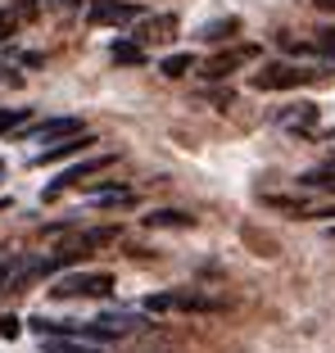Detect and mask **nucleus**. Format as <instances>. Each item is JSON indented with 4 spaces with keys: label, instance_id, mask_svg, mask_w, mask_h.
<instances>
[{
    "label": "nucleus",
    "instance_id": "nucleus-27",
    "mask_svg": "<svg viewBox=\"0 0 335 353\" xmlns=\"http://www.w3.org/2000/svg\"><path fill=\"white\" fill-rule=\"evenodd\" d=\"M308 218H335V204L331 208H317V213H308Z\"/></svg>",
    "mask_w": 335,
    "mask_h": 353
},
{
    "label": "nucleus",
    "instance_id": "nucleus-7",
    "mask_svg": "<svg viewBox=\"0 0 335 353\" xmlns=\"http://www.w3.org/2000/svg\"><path fill=\"white\" fill-rule=\"evenodd\" d=\"M95 145V136L91 132H77V136H68V141H59V145H45L41 154H32V168H45V163H59V159H68V154H77V150H91Z\"/></svg>",
    "mask_w": 335,
    "mask_h": 353
},
{
    "label": "nucleus",
    "instance_id": "nucleus-11",
    "mask_svg": "<svg viewBox=\"0 0 335 353\" xmlns=\"http://www.w3.org/2000/svg\"><path fill=\"white\" fill-rule=\"evenodd\" d=\"M132 326H136V317H127V312H105V317L86 322V335H91V340H105V335H127Z\"/></svg>",
    "mask_w": 335,
    "mask_h": 353
},
{
    "label": "nucleus",
    "instance_id": "nucleus-26",
    "mask_svg": "<svg viewBox=\"0 0 335 353\" xmlns=\"http://www.w3.org/2000/svg\"><path fill=\"white\" fill-rule=\"evenodd\" d=\"M19 28V14H10V10H0V41L10 37V32Z\"/></svg>",
    "mask_w": 335,
    "mask_h": 353
},
{
    "label": "nucleus",
    "instance_id": "nucleus-6",
    "mask_svg": "<svg viewBox=\"0 0 335 353\" xmlns=\"http://www.w3.org/2000/svg\"><path fill=\"white\" fill-rule=\"evenodd\" d=\"M250 59H258V46H236V50H222V54H213L204 68H199V77H227V73H236V63H250Z\"/></svg>",
    "mask_w": 335,
    "mask_h": 353
},
{
    "label": "nucleus",
    "instance_id": "nucleus-2",
    "mask_svg": "<svg viewBox=\"0 0 335 353\" xmlns=\"http://www.w3.org/2000/svg\"><path fill=\"white\" fill-rule=\"evenodd\" d=\"M313 68H299V63H263L258 73L250 77L254 91H294V86L313 82Z\"/></svg>",
    "mask_w": 335,
    "mask_h": 353
},
{
    "label": "nucleus",
    "instance_id": "nucleus-22",
    "mask_svg": "<svg viewBox=\"0 0 335 353\" xmlns=\"http://www.w3.org/2000/svg\"><path fill=\"white\" fill-rule=\"evenodd\" d=\"M23 118H28L23 109H0V132H14V127H19Z\"/></svg>",
    "mask_w": 335,
    "mask_h": 353
},
{
    "label": "nucleus",
    "instance_id": "nucleus-21",
    "mask_svg": "<svg viewBox=\"0 0 335 353\" xmlns=\"http://www.w3.org/2000/svg\"><path fill=\"white\" fill-rule=\"evenodd\" d=\"M231 32H236V19H227V23H209V28H204V32H199V37H209V41H222V37H231Z\"/></svg>",
    "mask_w": 335,
    "mask_h": 353
},
{
    "label": "nucleus",
    "instance_id": "nucleus-4",
    "mask_svg": "<svg viewBox=\"0 0 335 353\" xmlns=\"http://www.w3.org/2000/svg\"><path fill=\"white\" fill-rule=\"evenodd\" d=\"M123 236L118 227H91V231H82V236H73V240H63L59 245V254L54 259L59 263H77V259H86V254H95L100 245H114V240Z\"/></svg>",
    "mask_w": 335,
    "mask_h": 353
},
{
    "label": "nucleus",
    "instance_id": "nucleus-20",
    "mask_svg": "<svg viewBox=\"0 0 335 353\" xmlns=\"http://www.w3.org/2000/svg\"><path fill=\"white\" fill-rule=\"evenodd\" d=\"M313 46L326 54V59H335V28H317V37H313Z\"/></svg>",
    "mask_w": 335,
    "mask_h": 353
},
{
    "label": "nucleus",
    "instance_id": "nucleus-16",
    "mask_svg": "<svg viewBox=\"0 0 335 353\" xmlns=\"http://www.w3.org/2000/svg\"><path fill=\"white\" fill-rule=\"evenodd\" d=\"M263 204L276 208V213H285V218H304V204H299V199H290V195H263Z\"/></svg>",
    "mask_w": 335,
    "mask_h": 353
},
{
    "label": "nucleus",
    "instance_id": "nucleus-13",
    "mask_svg": "<svg viewBox=\"0 0 335 353\" xmlns=\"http://www.w3.org/2000/svg\"><path fill=\"white\" fill-rule=\"evenodd\" d=\"M281 123L290 127V132H313V127H317V104H299V109L281 114Z\"/></svg>",
    "mask_w": 335,
    "mask_h": 353
},
{
    "label": "nucleus",
    "instance_id": "nucleus-9",
    "mask_svg": "<svg viewBox=\"0 0 335 353\" xmlns=\"http://www.w3.org/2000/svg\"><path fill=\"white\" fill-rule=\"evenodd\" d=\"M132 19H136V5H118V0L91 5V23L95 28H118V23H132Z\"/></svg>",
    "mask_w": 335,
    "mask_h": 353
},
{
    "label": "nucleus",
    "instance_id": "nucleus-18",
    "mask_svg": "<svg viewBox=\"0 0 335 353\" xmlns=\"http://www.w3.org/2000/svg\"><path fill=\"white\" fill-rule=\"evenodd\" d=\"M304 186H335V163H322L313 172H304Z\"/></svg>",
    "mask_w": 335,
    "mask_h": 353
},
{
    "label": "nucleus",
    "instance_id": "nucleus-8",
    "mask_svg": "<svg viewBox=\"0 0 335 353\" xmlns=\"http://www.w3.org/2000/svg\"><path fill=\"white\" fill-rule=\"evenodd\" d=\"M77 132H86L82 118H45V123H37L28 136L32 141H68V136H77Z\"/></svg>",
    "mask_w": 335,
    "mask_h": 353
},
{
    "label": "nucleus",
    "instance_id": "nucleus-1",
    "mask_svg": "<svg viewBox=\"0 0 335 353\" xmlns=\"http://www.w3.org/2000/svg\"><path fill=\"white\" fill-rule=\"evenodd\" d=\"M145 308L168 317V312H218L222 303L213 294H199V290H163V294H150Z\"/></svg>",
    "mask_w": 335,
    "mask_h": 353
},
{
    "label": "nucleus",
    "instance_id": "nucleus-25",
    "mask_svg": "<svg viewBox=\"0 0 335 353\" xmlns=\"http://www.w3.org/2000/svg\"><path fill=\"white\" fill-rule=\"evenodd\" d=\"M245 240H250V245H254V254H276V245H272V240H267V236H254V231H245Z\"/></svg>",
    "mask_w": 335,
    "mask_h": 353
},
{
    "label": "nucleus",
    "instance_id": "nucleus-17",
    "mask_svg": "<svg viewBox=\"0 0 335 353\" xmlns=\"http://www.w3.org/2000/svg\"><path fill=\"white\" fill-rule=\"evenodd\" d=\"M118 204H132V190L109 186V190H100V195H95V208H118Z\"/></svg>",
    "mask_w": 335,
    "mask_h": 353
},
{
    "label": "nucleus",
    "instance_id": "nucleus-12",
    "mask_svg": "<svg viewBox=\"0 0 335 353\" xmlns=\"http://www.w3.org/2000/svg\"><path fill=\"white\" fill-rule=\"evenodd\" d=\"M177 32V14H159V19H145L141 23V32H136V41L145 46V41H168Z\"/></svg>",
    "mask_w": 335,
    "mask_h": 353
},
{
    "label": "nucleus",
    "instance_id": "nucleus-14",
    "mask_svg": "<svg viewBox=\"0 0 335 353\" xmlns=\"http://www.w3.org/2000/svg\"><path fill=\"white\" fill-rule=\"evenodd\" d=\"M114 63H132V68H136V63H145V46L141 41H114Z\"/></svg>",
    "mask_w": 335,
    "mask_h": 353
},
{
    "label": "nucleus",
    "instance_id": "nucleus-10",
    "mask_svg": "<svg viewBox=\"0 0 335 353\" xmlns=\"http://www.w3.org/2000/svg\"><path fill=\"white\" fill-rule=\"evenodd\" d=\"M145 222L150 231H186V227H195V213H181V208H154V213H145Z\"/></svg>",
    "mask_w": 335,
    "mask_h": 353
},
{
    "label": "nucleus",
    "instance_id": "nucleus-15",
    "mask_svg": "<svg viewBox=\"0 0 335 353\" xmlns=\"http://www.w3.org/2000/svg\"><path fill=\"white\" fill-rule=\"evenodd\" d=\"M190 68H199L195 54H168V59L159 63V73H163V77H186Z\"/></svg>",
    "mask_w": 335,
    "mask_h": 353
},
{
    "label": "nucleus",
    "instance_id": "nucleus-5",
    "mask_svg": "<svg viewBox=\"0 0 335 353\" xmlns=\"http://www.w3.org/2000/svg\"><path fill=\"white\" fill-rule=\"evenodd\" d=\"M109 163H114L109 154H95V159H86V163H73L63 176H54L50 186H45V199H59L63 190H73V186H82V181H91V176H95V172H105Z\"/></svg>",
    "mask_w": 335,
    "mask_h": 353
},
{
    "label": "nucleus",
    "instance_id": "nucleus-23",
    "mask_svg": "<svg viewBox=\"0 0 335 353\" xmlns=\"http://www.w3.org/2000/svg\"><path fill=\"white\" fill-rule=\"evenodd\" d=\"M14 276H19V263H14V259H0V290H5V285H14Z\"/></svg>",
    "mask_w": 335,
    "mask_h": 353
},
{
    "label": "nucleus",
    "instance_id": "nucleus-24",
    "mask_svg": "<svg viewBox=\"0 0 335 353\" xmlns=\"http://www.w3.org/2000/svg\"><path fill=\"white\" fill-rule=\"evenodd\" d=\"M19 331H23V322L14 317V312H10V317H0V340H14Z\"/></svg>",
    "mask_w": 335,
    "mask_h": 353
},
{
    "label": "nucleus",
    "instance_id": "nucleus-19",
    "mask_svg": "<svg viewBox=\"0 0 335 353\" xmlns=\"http://www.w3.org/2000/svg\"><path fill=\"white\" fill-rule=\"evenodd\" d=\"M45 353H100V349L77 344V340H45Z\"/></svg>",
    "mask_w": 335,
    "mask_h": 353
},
{
    "label": "nucleus",
    "instance_id": "nucleus-3",
    "mask_svg": "<svg viewBox=\"0 0 335 353\" xmlns=\"http://www.w3.org/2000/svg\"><path fill=\"white\" fill-rule=\"evenodd\" d=\"M109 290H114L109 272H77V276H63L59 285H50L54 299H105Z\"/></svg>",
    "mask_w": 335,
    "mask_h": 353
}]
</instances>
